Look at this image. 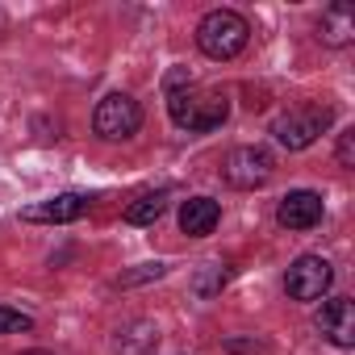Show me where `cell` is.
Returning <instances> with one entry per match:
<instances>
[{"instance_id":"6da1fadb","label":"cell","mask_w":355,"mask_h":355,"mask_svg":"<svg viewBox=\"0 0 355 355\" xmlns=\"http://www.w3.org/2000/svg\"><path fill=\"white\" fill-rule=\"evenodd\" d=\"M163 96H167V117L175 121V130H184V134H214L230 117V96L218 92V88H201L184 67L167 71Z\"/></svg>"},{"instance_id":"7a4b0ae2","label":"cell","mask_w":355,"mask_h":355,"mask_svg":"<svg viewBox=\"0 0 355 355\" xmlns=\"http://www.w3.org/2000/svg\"><path fill=\"white\" fill-rule=\"evenodd\" d=\"M251 42V21L234 9H209L201 21H197V46L201 55L218 59V63H230L247 51Z\"/></svg>"},{"instance_id":"3957f363","label":"cell","mask_w":355,"mask_h":355,"mask_svg":"<svg viewBox=\"0 0 355 355\" xmlns=\"http://www.w3.org/2000/svg\"><path fill=\"white\" fill-rule=\"evenodd\" d=\"M334 125V109L330 105H297L288 113H280L272 121V138L284 146V150H305L313 146L326 130Z\"/></svg>"},{"instance_id":"277c9868","label":"cell","mask_w":355,"mask_h":355,"mask_svg":"<svg viewBox=\"0 0 355 355\" xmlns=\"http://www.w3.org/2000/svg\"><path fill=\"white\" fill-rule=\"evenodd\" d=\"M92 130L105 142H130L142 130V105L130 92H109V96H101V105L92 113Z\"/></svg>"},{"instance_id":"5b68a950","label":"cell","mask_w":355,"mask_h":355,"mask_svg":"<svg viewBox=\"0 0 355 355\" xmlns=\"http://www.w3.org/2000/svg\"><path fill=\"white\" fill-rule=\"evenodd\" d=\"M276 175V155L268 146H234L226 159H222V180L230 189H263L268 180Z\"/></svg>"},{"instance_id":"8992f818","label":"cell","mask_w":355,"mask_h":355,"mask_svg":"<svg viewBox=\"0 0 355 355\" xmlns=\"http://www.w3.org/2000/svg\"><path fill=\"white\" fill-rule=\"evenodd\" d=\"M330 284H334V268L322 255H301L284 272V293L293 301H322L330 293Z\"/></svg>"},{"instance_id":"52a82bcc","label":"cell","mask_w":355,"mask_h":355,"mask_svg":"<svg viewBox=\"0 0 355 355\" xmlns=\"http://www.w3.org/2000/svg\"><path fill=\"white\" fill-rule=\"evenodd\" d=\"M88 209H92V197L88 193H59L51 201H38V205L21 209V222H34V226H67V222H80Z\"/></svg>"},{"instance_id":"ba28073f","label":"cell","mask_w":355,"mask_h":355,"mask_svg":"<svg viewBox=\"0 0 355 355\" xmlns=\"http://www.w3.org/2000/svg\"><path fill=\"white\" fill-rule=\"evenodd\" d=\"M313 326H318V334H322L326 343H334V347H343V351L355 347V305H351V297H330V301H322Z\"/></svg>"},{"instance_id":"9c48e42d","label":"cell","mask_w":355,"mask_h":355,"mask_svg":"<svg viewBox=\"0 0 355 355\" xmlns=\"http://www.w3.org/2000/svg\"><path fill=\"white\" fill-rule=\"evenodd\" d=\"M322 214H326V205H322V193H313V189H293L276 205V222L284 230H313L322 222Z\"/></svg>"},{"instance_id":"30bf717a","label":"cell","mask_w":355,"mask_h":355,"mask_svg":"<svg viewBox=\"0 0 355 355\" xmlns=\"http://www.w3.org/2000/svg\"><path fill=\"white\" fill-rule=\"evenodd\" d=\"M218 222H222V205L214 197H189L180 205V230L189 239H209L218 230Z\"/></svg>"},{"instance_id":"8fae6325","label":"cell","mask_w":355,"mask_h":355,"mask_svg":"<svg viewBox=\"0 0 355 355\" xmlns=\"http://www.w3.org/2000/svg\"><path fill=\"white\" fill-rule=\"evenodd\" d=\"M318 38L326 46H351V38H355V13H351V5H330L322 13V21H318Z\"/></svg>"},{"instance_id":"7c38bea8","label":"cell","mask_w":355,"mask_h":355,"mask_svg":"<svg viewBox=\"0 0 355 355\" xmlns=\"http://www.w3.org/2000/svg\"><path fill=\"white\" fill-rule=\"evenodd\" d=\"M167 201H171V193L167 189H150V193H138L130 205H125V222L130 226H155L163 214H167Z\"/></svg>"},{"instance_id":"4fadbf2b","label":"cell","mask_w":355,"mask_h":355,"mask_svg":"<svg viewBox=\"0 0 355 355\" xmlns=\"http://www.w3.org/2000/svg\"><path fill=\"white\" fill-rule=\"evenodd\" d=\"M155 343H159V326H155V322H130V326L117 330L113 351H117V355H150Z\"/></svg>"},{"instance_id":"5bb4252c","label":"cell","mask_w":355,"mask_h":355,"mask_svg":"<svg viewBox=\"0 0 355 355\" xmlns=\"http://www.w3.org/2000/svg\"><path fill=\"white\" fill-rule=\"evenodd\" d=\"M226 280H230V268H226V263H205V268L193 276V293H197V297H218V293L226 288Z\"/></svg>"},{"instance_id":"9a60e30c","label":"cell","mask_w":355,"mask_h":355,"mask_svg":"<svg viewBox=\"0 0 355 355\" xmlns=\"http://www.w3.org/2000/svg\"><path fill=\"white\" fill-rule=\"evenodd\" d=\"M26 330H34V318L30 313L0 305V334H26Z\"/></svg>"},{"instance_id":"2e32d148","label":"cell","mask_w":355,"mask_h":355,"mask_svg":"<svg viewBox=\"0 0 355 355\" xmlns=\"http://www.w3.org/2000/svg\"><path fill=\"white\" fill-rule=\"evenodd\" d=\"M222 355H268V343H259V338H230V343H222Z\"/></svg>"},{"instance_id":"e0dca14e","label":"cell","mask_w":355,"mask_h":355,"mask_svg":"<svg viewBox=\"0 0 355 355\" xmlns=\"http://www.w3.org/2000/svg\"><path fill=\"white\" fill-rule=\"evenodd\" d=\"M334 159L343 167H355V130H343L338 134V146H334Z\"/></svg>"},{"instance_id":"ac0fdd59","label":"cell","mask_w":355,"mask_h":355,"mask_svg":"<svg viewBox=\"0 0 355 355\" xmlns=\"http://www.w3.org/2000/svg\"><path fill=\"white\" fill-rule=\"evenodd\" d=\"M163 272H167V263H142V268H138V272H130V276H121V280H117V284H138V280H150V276H155V280H159V276H163Z\"/></svg>"},{"instance_id":"d6986e66","label":"cell","mask_w":355,"mask_h":355,"mask_svg":"<svg viewBox=\"0 0 355 355\" xmlns=\"http://www.w3.org/2000/svg\"><path fill=\"white\" fill-rule=\"evenodd\" d=\"M21 355H51V351H42V347H34V351H21Z\"/></svg>"}]
</instances>
